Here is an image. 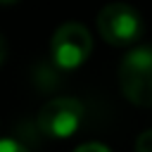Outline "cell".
Returning <instances> with one entry per match:
<instances>
[{
	"label": "cell",
	"instance_id": "6da1fadb",
	"mask_svg": "<svg viewBox=\"0 0 152 152\" xmlns=\"http://www.w3.org/2000/svg\"><path fill=\"white\" fill-rule=\"evenodd\" d=\"M119 86L135 107H152V45L126 52L119 64Z\"/></svg>",
	"mask_w": 152,
	"mask_h": 152
},
{
	"label": "cell",
	"instance_id": "7a4b0ae2",
	"mask_svg": "<svg viewBox=\"0 0 152 152\" xmlns=\"http://www.w3.org/2000/svg\"><path fill=\"white\" fill-rule=\"evenodd\" d=\"M97 33L107 45L128 48L142 36V19L135 7L126 2H109L97 12Z\"/></svg>",
	"mask_w": 152,
	"mask_h": 152
},
{
	"label": "cell",
	"instance_id": "3957f363",
	"mask_svg": "<svg viewBox=\"0 0 152 152\" xmlns=\"http://www.w3.org/2000/svg\"><path fill=\"white\" fill-rule=\"evenodd\" d=\"M93 52V36L81 21H66L50 38V59L57 69H78Z\"/></svg>",
	"mask_w": 152,
	"mask_h": 152
},
{
	"label": "cell",
	"instance_id": "277c9868",
	"mask_svg": "<svg viewBox=\"0 0 152 152\" xmlns=\"http://www.w3.org/2000/svg\"><path fill=\"white\" fill-rule=\"evenodd\" d=\"M83 121V104L74 97H55L38 112V128L55 140L71 138Z\"/></svg>",
	"mask_w": 152,
	"mask_h": 152
},
{
	"label": "cell",
	"instance_id": "5b68a950",
	"mask_svg": "<svg viewBox=\"0 0 152 152\" xmlns=\"http://www.w3.org/2000/svg\"><path fill=\"white\" fill-rule=\"evenodd\" d=\"M135 152H152V128L142 131L135 138Z\"/></svg>",
	"mask_w": 152,
	"mask_h": 152
},
{
	"label": "cell",
	"instance_id": "8992f818",
	"mask_svg": "<svg viewBox=\"0 0 152 152\" xmlns=\"http://www.w3.org/2000/svg\"><path fill=\"white\" fill-rule=\"evenodd\" d=\"M0 152H28V150L12 138H0Z\"/></svg>",
	"mask_w": 152,
	"mask_h": 152
},
{
	"label": "cell",
	"instance_id": "52a82bcc",
	"mask_svg": "<svg viewBox=\"0 0 152 152\" xmlns=\"http://www.w3.org/2000/svg\"><path fill=\"white\" fill-rule=\"evenodd\" d=\"M74 152H109V147H104L102 142H83Z\"/></svg>",
	"mask_w": 152,
	"mask_h": 152
},
{
	"label": "cell",
	"instance_id": "ba28073f",
	"mask_svg": "<svg viewBox=\"0 0 152 152\" xmlns=\"http://www.w3.org/2000/svg\"><path fill=\"white\" fill-rule=\"evenodd\" d=\"M5 55H7V43H5V38L0 36V64L5 62Z\"/></svg>",
	"mask_w": 152,
	"mask_h": 152
},
{
	"label": "cell",
	"instance_id": "9c48e42d",
	"mask_svg": "<svg viewBox=\"0 0 152 152\" xmlns=\"http://www.w3.org/2000/svg\"><path fill=\"white\" fill-rule=\"evenodd\" d=\"M17 0H0V5H14Z\"/></svg>",
	"mask_w": 152,
	"mask_h": 152
}]
</instances>
